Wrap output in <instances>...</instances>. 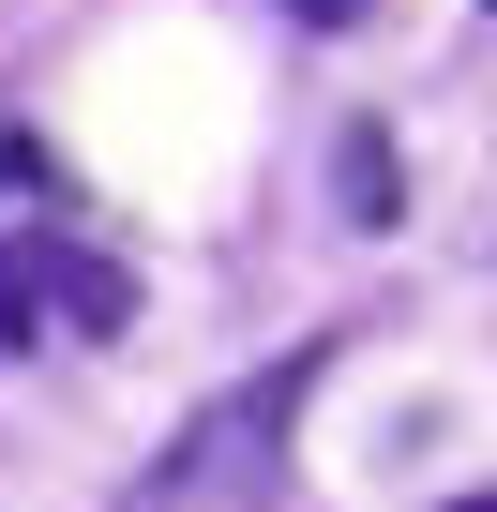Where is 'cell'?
<instances>
[{
	"mask_svg": "<svg viewBox=\"0 0 497 512\" xmlns=\"http://www.w3.org/2000/svg\"><path fill=\"white\" fill-rule=\"evenodd\" d=\"M302 392H317V347H302V362H272V377H241V392H226V407H211V422H196V437H181V452H166L151 482H136V512H196V497H257V467L287 452Z\"/></svg>",
	"mask_w": 497,
	"mask_h": 512,
	"instance_id": "6da1fadb",
	"label": "cell"
},
{
	"mask_svg": "<svg viewBox=\"0 0 497 512\" xmlns=\"http://www.w3.org/2000/svg\"><path fill=\"white\" fill-rule=\"evenodd\" d=\"M46 317L121 332V317H136V287L106 272V256H76V241H0V347H16V332H46Z\"/></svg>",
	"mask_w": 497,
	"mask_h": 512,
	"instance_id": "7a4b0ae2",
	"label": "cell"
},
{
	"mask_svg": "<svg viewBox=\"0 0 497 512\" xmlns=\"http://www.w3.org/2000/svg\"><path fill=\"white\" fill-rule=\"evenodd\" d=\"M347 211H362V226L392 211V151H377V136H347Z\"/></svg>",
	"mask_w": 497,
	"mask_h": 512,
	"instance_id": "3957f363",
	"label": "cell"
},
{
	"mask_svg": "<svg viewBox=\"0 0 497 512\" xmlns=\"http://www.w3.org/2000/svg\"><path fill=\"white\" fill-rule=\"evenodd\" d=\"M287 16H302V31H347V16H377V0H287Z\"/></svg>",
	"mask_w": 497,
	"mask_h": 512,
	"instance_id": "277c9868",
	"label": "cell"
},
{
	"mask_svg": "<svg viewBox=\"0 0 497 512\" xmlns=\"http://www.w3.org/2000/svg\"><path fill=\"white\" fill-rule=\"evenodd\" d=\"M467 512H497V497H467Z\"/></svg>",
	"mask_w": 497,
	"mask_h": 512,
	"instance_id": "5b68a950",
	"label": "cell"
}]
</instances>
